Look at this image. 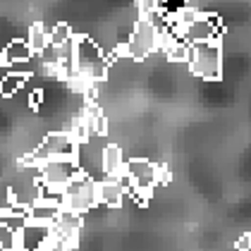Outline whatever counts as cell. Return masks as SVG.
I'll return each instance as SVG.
<instances>
[{
    "mask_svg": "<svg viewBox=\"0 0 251 251\" xmlns=\"http://www.w3.org/2000/svg\"><path fill=\"white\" fill-rule=\"evenodd\" d=\"M187 62H189L192 75L206 79V81H218L223 77V46H220V39L192 43Z\"/></svg>",
    "mask_w": 251,
    "mask_h": 251,
    "instance_id": "6da1fadb",
    "label": "cell"
},
{
    "mask_svg": "<svg viewBox=\"0 0 251 251\" xmlns=\"http://www.w3.org/2000/svg\"><path fill=\"white\" fill-rule=\"evenodd\" d=\"M77 151V141L70 132H55L48 134L39 144V149H34L29 155L22 158L20 165H31V168H41L43 163L53 160V158H75Z\"/></svg>",
    "mask_w": 251,
    "mask_h": 251,
    "instance_id": "7a4b0ae2",
    "label": "cell"
},
{
    "mask_svg": "<svg viewBox=\"0 0 251 251\" xmlns=\"http://www.w3.org/2000/svg\"><path fill=\"white\" fill-rule=\"evenodd\" d=\"M110 141H105V134H91L84 141H77V151H75V160H77L81 175L91 177L94 182L105 179L108 175L103 170V151Z\"/></svg>",
    "mask_w": 251,
    "mask_h": 251,
    "instance_id": "3957f363",
    "label": "cell"
},
{
    "mask_svg": "<svg viewBox=\"0 0 251 251\" xmlns=\"http://www.w3.org/2000/svg\"><path fill=\"white\" fill-rule=\"evenodd\" d=\"M77 39V50H75V60H77V72L91 77L94 81H100L108 75L110 67V58L103 55L100 46L89 36H75Z\"/></svg>",
    "mask_w": 251,
    "mask_h": 251,
    "instance_id": "277c9868",
    "label": "cell"
},
{
    "mask_svg": "<svg viewBox=\"0 0 251 251\" xmlns=\"http://www.w3.org/2000/svg\"><path fill=\"white\" fill-rule=\"evenodd\" d=\"M153 50H158V29L149 20L141 17L134 24L129 39L115 48V55H127V58L141 60L146 58L149 53H153Z\"/></svg>",
    "mask_w": 251,
    "mask_h": 251,
    "instance_id": "5b68a950",
    "label": "cell"
},
{
    "mask_svg": "<svg viewBox=\"0 0 251 251\" xmlns=\"http://www.w3.org/2000/svg\"><path fill=\"white\" fill-rule=\"evenodd\" d=\"M96 182L86 175H77L62 192V208L72 213H84L91 211L96 206Z\"/></svg>",
    "mask_w": 251,
    "mask_h": 251,
    "instance_id": "8992f818",
    "label": "cell"
},
{
    "mask_svg": "<svg viewBox=\"0 0 251 251\" xmlns=\"http://www.w3.org/2000/svg\"><path fill=\"white\" fill-rule=\"evenodd\" d=\"M77 175H81V170H79L75 158H53V160L41 165L43 184H50V187H58V189H65Z\"/></svg>",
    "mask_w": 251,
    "mask_h": 251,
    "instance_id": "52a82bcc",
    "label": "cell"
},
{
    "mask_svg": "<svg viewBox=\"0 0 251 251\" xmlns=\"http://www.w3.org/2000/svg\"><path fill=\"white\" fill-rule=\"evenodd\" d=\"M125 170L132 177V184L139 192H153L155 187V163H149L144 158H134V160H125Z\"/></svg>",
    "mask_w": 251,
    "mask_h": 251,
    "instance_id": "ba28073f",
    "label": "cell"
},
{
    "mask_svg": "<svg viewBox=\"0 0 251 251\" xmlns=\"http://www.w3.org/2000/svg\"><path fill=\"white\" fill-rule=\"evenodd\" d=\"M50 237H53V227L39 225V223H26V225L17 232L20 251H43L46 244L50 242Z\"/></svg>",
    "mask_w": 251,
    "mask_h": 251,
    "instance_id": "9c48e42d",
    "label": "cell"
},
{
    "mask_svg": "<svg viewBox=\"0 0 251 251\" xmlns=\"http://www.w3.org/2000/svg\"><path fill=\"white\" fill-rule=\"evenodd\" d=\"M127 196V189L120 184L117 177H105L96 182V201L100 206H108V208H120L122 201Z\"/></svg>",
    "mask_w": 251,
    "mask_h": 251,
    "instance_id": "30bf717a",
    "label": "cell"
},
{
    "mask_svg": "<svg viewBox=\"0 0 251 251\" xmlns=\"http://www.w3.org/2000/svg\"><path fill=\"white\" fill-rule=\"evenodd\" d=\"M62 206L58 201H50V199H39L29 206V223H39V225H48L53 227L58 223Z\"/></svg>",
    "mask_w": 251,
    "mask_h": 251,
    "instance_id": "8fae6325",
    "label": "cell"
},
{
    "mask_svg": "<svg viewBox=\"0 0 251 251\" xmlns=\"http://www.w3.org/2000/svg\"><path fill=\"white\" fill-rule=\"evenodd\" d=\"M34 58V50L29 48V43L22 39H15L12 43H7V48L0 55V65H15V62H24V60Z\"/></svg>",
    "mask_w": 251,
    "mask_h": 251,
    "instance_id": "7c38bea8",
    "label": "cell"
},
{
    "mask_svg": "<svg viewBox=\"0 0 251 251\" xmlns=\"http://www.w3.org/2000/svg\"><path fill=\"white\" fill-rule=\"evenodd\" d=\"M125 168V158H122V149L115 146V144H108L105 151H103V170L108 177H115V175L122 173Z\"/></svg>",
    "mask_w": 251,
    "mask_h": 251,
    "instance_id": "4fadbf2b",
    "label": "cell"
},
{
    "mask_svg": "<svg viewBox=\"0 0 251 251\" xmlns=\"http://www.w3.org/2000/svg\"><path fill=\"white\" fill-rule=\"evenodd\" d=\"M26 43H29V48L34 50V55H39L41 50L48 46V29H46L43 24H31L29 36H26Z\"/></svg>",
    "mask_w": 251,
    "mask_h": 251,
    "instance_id": "5bb4252c",
    "label": "cell"
},
{
    "mask_svg": "<svg viewBox=\"0 0 251 251\" xmlns=\"http://www.w3.org/2000/svg\"><path fill=\"white\" fill-rule=\"evenodd\" d=\"M26 79H29V77L17 75V72H10V75L0 77V96H5V98L15 96L22 86H24V81H26Z\"/></svg>",
    "mask_w": 251,
    "mask_h": 251,
    "instance_id": "9a60e30c",
    "label": "cell"
},
{
    "mask_svg": "<svg viewBox=\"0 0 251 251\" xmlns=\"http://www.w3.org/2000/svg\"><path fill=\"white\" fill-rule=\"evenodd\" d=\"M0 251H20L17 232L10 230V227L2 225V223H0Z\"/></svg>",
    "mask_w": 251,
    "mask_h": 251,
    "instance_id": "2e32d148",
    "label": "cell"
},
{
    "mask_svg": "<svg viewBox=\"0 0 251 251\" xmlns=\"http://www.w3.org/2000/svg\"><path fill=\"white\" fill-rule=\"evenodd\" d=\"M70 39H72V29L67 24H55L48 31V43H53V46H62L65 41H70Z\"/></svg>",
    "mask_w": 251,
    "mask_h": 251,
    "instance_id": "e0dca14e",
    "label": "cell"
},
{
    "mask_svg": "<svg viewBox=\"0 0 251 251\" xmlns=\"http://www.w3.org/2000/svg\"><path fill=\"white\" fill-rule=\"evenodd\" d=\"M189 48H192V43H187V41L175 43L173 48L168 50V60H173V62H187L189 60Z\"/></svg>",
    "mask_w": 251,
    "mask_h": 251,
    "instance_id": "ac0fdd59",
    "label": "cell"
},
{
    "mask_svg": "<svg viewBox=\"0 0 251 251\" xmlns=\"http://www.w3.org/2000/svg\"><path fill=\"white\" fill-rule=\"evenodd\" d=\"M43 251H79V249H72V247H67V244H65L62 239H58V237L53 234V237H50V242L46 244V249H43Z\"/></svg>",
    "mask_w": 251,
    "mask_h": 251,
    "instance_id": "d6986e66",
    "label": "cell"
},
{
    "mask_svg": "<svg viewBox=\"0 0 251 251\" xmlns=\"http://www.w3.org/2000/svg\"><path fill=\"white\" fill-rule=\"evenodd\" d=\"M173 173L165 168V165H155V184H170Z\"/></svg>",
    "mask_w": 251,
    "mask_h": 251,
    "instance_id": "ffe728a7",
    "label": "cell"
},
{
    "mask_svg": "<svg viewBox=\"0 0 251 251\" xmlns=\"http://www.w3.org/2000/svg\"><path fill=\"white\" fill-rule=\"evenodd\" d=\"M160 7V0H139V10H141V17L151 15Z\"/></svg>",
    "mask_w": 251,
    "mask_h": 251,
    "instance_id": "44dd1931",
    "label": "cell"
},
{
    "mask_svg": "<svg viewBox=\"0 0 251 251\" xmlns=\"http://www.w3.org/2000/svg\"><path fill=\"white\" fill-rule=\"evenodd\" d=\"M234 249H237V251H251V232H244V234L237 239Z\"/></svg>",
    "mask_w": 251,
    "mask_h": 251,
    "instance_id": "7402d4cb",
    "label": "cell"
},
{
    "mask_svg": "<svg viewBox=\"0 0 251 251\" xmlns=\"http://www.w3.org/2000/svg\"><path fill=\"white\" fill-rule=\"evenodd\" d=\"M41 103H43V91H41V89L31 91V94H29V105H31V108H39Z\"/></svg>",
    "mask_w": 251,
    "mask_h": 251,
    "instance_id": "603a6c76",
    "label": "cell"
},
{
    "mask_svg": "<svg viewBox=\"0 0 251 251\" xmlns=\"http://www.w3.org/2000/svg\"><path fill=\"white\" fill-rule=\"evenodd\" d=\"M184 2H187V0H184Z\"/></svg>",
    "mask_w": 251,
    "mask_h": 251,
    "instance_id": "cb8c5ba5",
    "label": "cell"
}]
</instances>
